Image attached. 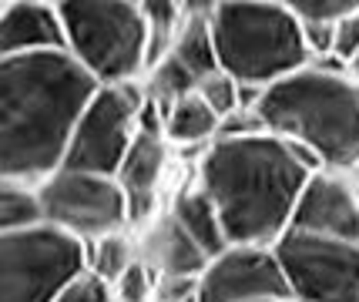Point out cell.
I'll use <instances>...</instances> for the list:
<instances>
[{
    "mask_svg": "<svg viewBox=\"0 0 359 302\" xmlns=\"http://www.w3.org/2000/svg\"><path fill=\"white\" fill-rule=\"evenodd\" d=\"M336 57L346 64H353L359 57V11H353L336 24Z\"/></svg>",
    "mask_w": 359,
    "mask_h": 302,
    "instance_id": "obj_27",
    "label": "cell"
},
{
    "mask_svg": "<svg viewBox=\"0 0 359 302\" xmlns=\"http://www.w3.org/2000/svg\"><path fill=\"white\" fill-rule=\"evenodd\" d=\"M97 91L67 50L0 61V178L41 185L61 172Z\"/></svg>",
    "mask_w": 359,
    "mask_h": 302,
    "instance_id": "obj_1",
    "label": "cell"
},
{
    "mask_svg": "<svg viewBox=\"0 0 359 302\" xmlns=\"http://www.w3.org/2000/svg\"><path fill=\"white\" fill-rule=\"evenodd\" d=\"M57 302H118V296H114V286H108L104 279H97L94 272H84L81 279H74L64 289Z\"/></svg>",
    "mask_w": 359,
    "mask_h": 302,
    "instance_id": "obj_25",
    "label": "cell"
},
{
    "mask_svg": "<svg viewBox=\"0 0 359 302\" xmlns=\"http://www.w3.org/2000/svg\"><path fill=\"white\" fill-rule=\"evenodd\" d=\"M67 50L61 4L4 0L0 4V61Z\"/></svg>",
    "mask_w": 359,
    "mask_h": 302,
    "instance_id": "obj_12",
    "label": "cell"
},
{
    "mask_svg": "<svg viewBox=\"0 0 359 302\" xmlns=\"http://www.w3.org/2000/svg\"><path fill=\"white\" fill-rule=\"evenodd\" d=\"M195 95L202 97L205 104L219 114V118L232 114L235 108H242V84H238L232 74H225V71L212 74V78H205L202 84H198V91H195Z\"/></svg>",
    "mask_w": 359,
    "mask_h": 302,
    "instance_id": "obj_21",
    "label": "cell"
},
{
    "mask_svg": "<svg viewBox=\"0 0 359 302\" xmlns=\"http://www.w3.org/2000/svg\"><path fill=\"white\" fill-rule=\"evenodd\" d=\"M191 302H202V299H191Z\"/></svg>",
    "mask_w": 359,
    "mask_h": 302,
    "instance_id": "obj_31",
    "label": "cell"
},
{
    "mask_svg": "<svg viewBox=\"0 0 359 302\" xmlns=\"http://www.w3.org/2000/svg\"><path fill=\"white\" fill-rule=\"evenodd\" d=\"M292 14L302 24H339L343 17L359 11V0H292Z\"/></svg>",
    "mask_w": 359,
    "mask_h": 302,
    "instance_id": "obj_22",
    "label": "cell"
},
{
    "mask_svg": "<svg viewBox=\"0 0 359 302\" xmlns=\"http://www.w3.org/2000/svg\"><path fill=\"white\" fill-rule=\"evenodd\" d=\"M138 252L141 262L155 275H195V279H202L208 262H212L198 249V242L168 215V208L151 225H144V232L138 235Z\"/></svg>",
    "mask_w": 359,
    "mask_h": 302,
    "instance_id": "obj_14",
    "label": "cell"
},
{
    "mask_svg": "<svg viewBox=\"0 0 359 302\" xmlns=\"http://www.w3.org/2000/svg\"><path fill=\"white\" fill-rule=\"evenodd\" d=\"M202 299V279L195 275H158L155 302H191Z\"/></svg>",
    "mask_w": 359,
    "mask_h": 302,
    "instance_id": "obj_26",
    "label": "cell"
},
{
    "mask_svg": "<svg viewBox=\"0 0 359 302\" xmlns=\"http://www.w3.org/2000/svg\"><path fill=\"white\" fill-rule=\"evenodd\" d=\"M44 202L41 188L27 181H7L0 178V235L7 232H27L44 225Z\"/></svg>",
    "mask_w": 359,
    "mask_h": 302,
    "instance_id": "obj_17",
    "label": "cell"
},
{
    "mask_svg": "<svg viewBox=\"0 0 359 302\" xmlns=\"http://www.w3.org/2000/svg\"><path fill=\"white\" fill-rule=\"evenodd\" d=\"M349 74H353V81H356V84H359V57H356V61H353V64H349Z\"/></svg>",
    "mask_w": 359,
    "mask_h": 302,
    "instance_id": "obj_28",
    "label": "cell"
},
{
    "mask_svg": "<svg viewBox=\"0 0 359 302\" xmlns=\"http://www.w3.org/2000/svg\"><path fill=\"white\" fill-rule=\"evenodd\" d=\"M168 138L138 131V138L128 151L125 165L118 172V181L128 195L131 225H151L158 219V188L168 168Z\"/></svg>",
    "mask_w": 359,
    "mask_h": 302,
    "instance_id": "obj_13",
    "label": "cell"
},
{
    "mask_svg": "<svg viewBox=\"0 0 359 302\" xmlns=\"http://www.w3.org/2000/svg\"><path fill=\"white\" fill-rule=\"evenodd\" d=\"M168 215L185 228L191 239L198 242V249H202L208 259H215V255H222L229 249V235H225V228H222L219 208H215V202L202 191L198 181L175 191L172 205H168Z\"/></svg>",
    "mask_w": 359,
    "mask_h": 302,
    "instance_id": "obj_15",
    "label": "cell"
},
{
    "mask_svg": "<svg viewBox=\"0 0 359 302\" xmlns=\"http://www.w3.org/2000/svg\"><path fill=\"white\" fill-rule=\"evenodd\" d=\"M219 64L238 84L272 88L309 67L302 24L279 0H219L212 14Z\"/></svg>",
    "mask_w": 359,
    "mask_h": 302,
    "instance_id": "obj_4",
    "label": "cell"
},
{
    "mask_svg": "<svg viewBox=\"0 0 359 302\" xmlns=\"http://www.w3.org/2000/svg\"><path fill=\"white\" fill-rule=\"evenodd\" d=\"M323 239L359 242V191L356 178L343 172H319L299 195L292 228Z\"/></svg>",
    "mask_w": 359,
    "mask_h": 302,
    "instance_id": "obj_11",
    "label": "cell"
},
{
    "mask_svg": "<svg viewBox=\"0 0 359 302\" xmlns=\"http://www.w3.org/2000/svg\"><path fill=\"white\" fill-rule=\"evenodd\" d=\"M313 172L276 135L215 142L198 161V185L219 208L229 245H276L292 228Z\"/></svg>",
    "mask_w": 359,
    "mask_h": 302,
    "instance_id": "obj_2",
    "label": "cell"
},
{
    "mask_svg": "<svg viewBox=\"0 0 359 302\" xmlns=\"http://www.w3.org/2000/svg\"><path fill=\"white\" fill-rule=\"evenodd\" d=\"M88 272V242L54 225L0 235V302H57Z\"/></svg>",
    "mask_w": 359,
    "mask_h": 302,
    "instance_id": "obj_6",
    "label": "cell"
},
{
    "mask_svg": "<svg viewBox=\"0 0 359 302\" xmlns=\"http://www.w3.org/2000/svg\"><path fill=\"white\" fill-rule=\"evenodd\" d=\"M37 188L47 225L71 232L81 242H94L111 232H128L131 225L128 195L118 178L61 168Z\"/></svg>",
    "mask_w": 359,
    "mask_h": 302,
    "instance_id": "obj_8",
    "label": "cell"
},
{
    "mask_svg": "<svg viewBox=\"0 0 359 302\" xmlns=\"http://www.w3.org/2000/svg\"><path fill=\"white\" fill-rule=\"evenodd\" d=\"M141 11L148 20V48H151V67H155L161 57H168L175 37L182 31L185 11L182 4H172V0H144Z\"/></svg>",
    "mask_w": 359,
    "mask_h": 302,
    "instance_id": "obj_20",
    "label": "cell"
},
{
    "mask_svg": "<svg viewBox=\"0 0 359 302\" xmlns=\"http://www.w3.org/2000/svg\"><path fill=\"white\" fill-rule=\"evenodd\" d=\"M259 135H269L262 114L255 108H235L232 114L222 118L215 142H245V138H259Z\"/></svg>",
    "mask_w": 359,
    "mask_h": 302,
    "instance_id": "obj_23",
    "label": "cell"
},
{
    "mask_svg": "<svg viewBox=\"0 0 359 302\" xmlns=\"http://www.w3.org/2000/svg\"><path fill=\"white\" fill-rule=\"evenodd\" d=\"M138 262H141L138 239H131L128 232H111V235L88 242V272L104 279L108 286H118L121 275L131 266H138Z\"/></svg>",
    "mask_w": 359,
    "mask_h": 302,
    "instance_id": "obj_18",
    "label": "cell"
},
{
    "mask_svg": "<svg viewBox=\"0 0 359 302\" xmlns=\"http://www.w3.org/2000/svg\"><path fill=\"white\" fill-rule=\"evenodd\" d=\"M67 54L101 88L144 81L151 67L148 20L131 0H61Z\"/></svg>",
    "mask_w": 359,
    "mask_h": 302,
    "instance_id": "obj_5",
    "label": "cell"
},
{
    "mask_svg": "<svg viewBox=\"0 0 359 302\" xmlns=\"http://www.w3.org/2000/svg\"><path fill=\"white\" fill-rule=\"evenodd\" d=\"M219 125H222V118L198 95L185 97V101H178L175 108L165 111V138L175 148L208 151L215 144V138H219Z\"/></svg>",
    "mask_w": 359,
    "mask_h": 302,
    "instance_id": "obj_16",
    "label": "cell"
},
{
    "mask_svg": "<svg viewBox=\"0 0 359 302\" xmlns=\"http://www.w3.org/2000/svg\"><path fill=\"white\" fill-rule=\"evenodd\" d=\"M356 191H359V172H356Z\"/></svg>",
    "mask_w": 359,
    "mask_h": 302,
    "instance_id": "obj_29",
    "label": "cell"
},
{
    "mask_svg": "<svg viewBox=\"0 0 359 302\" xmlns=\"http://www.w3.org/2000/svg\"><path fill=\"white\" fill-rule=\"evenodd\" d=\"M276 255L292 302H359V242L285 232Z\"/></svg>",
    "mask_w": 359,
    "mask_h": 302,
    "instance_id": "obj_9",
    "label": "cell"
},
{
    "mask_svg": "<svg viewBox=\"0 0 359 302\" xmlns=\"http://www.w3.org/2000/svg\"><path fill=\"white\" fill-rule=\"evenodd\" d=\"M155 286L158 275L144 262H138L121 275V282L114 286V296H118V302H155Z\"/></svg>",
    "mask_w": 359,
    "mask_h": 302,
    "instance_id": "obj_24",
    "label": "cell"
},
{
    "mask_svg": "<svg viewBox=\"0 0 359 302\" xmlns=\"http://www.w3.org/2000/svg\"><path fill=\"white\" fill-rule=\"evenodd\" d=\"M144 91H148V97L155 101L161 111H168L178 101H185V97H191L198 91V81L191 78L175 57H161L155 67H148Z\"/></svg>",
    "mask_w": 359,
    "mask_h": 302,
    "instance_id": "obj_19",
    "label": "cell"
},
{
    "mask_svg": "<svg viewBox=\"0 0 359 302\" xmlns=\"http://www.w3.org/2000/svg\"><path fill=\"white\" fill-rule=\"evenodd\" d=\"M144 104H148L144 81L101 88L94 95L91 108L84 111V118L74 128L64 168L118 178L131 144L138 138V118L144 111Z\"/></svg>",
    "mask_w": 359,
    "mask_h": 302,
    "instance_id": "obj_7",
    "label": "cell"
},
{
    "mask_svg": "<svg viewBox=\"0 0 359 302\" xmlns=\"http://www.w3.org/2000/svg\"><path fill=\"white\" fill-rule=\"evenodd\" d=\"M279 302H292V299H279Z\"/></svg>",
    "mask_w": 359,
    "mask_h": 302,
    "instance_id": "obj_30",
    "label": "cell"
},
{
    "mask_svg": "<svg viewBox=\"0 0 359 302\" xmlns=\"http://www.w3.org/2000/svg\"><path fill=\"white\" fill-rule=\"evenodd\" d=\"M292 299L276 245H229L202 275V302H279Z\"/></svg>",
    "mask_w": 359,
    "mask_h": 302,
    "instance_id": "obj_10",
    "label": "cell"
},
{
    "mask_svg": "<svg viewBox=\"0 0 359 302\" xmlns=\"http://www.w3.org/2000/svg\"><path fill=\"white\" fill-rule=\"evenodd\" d=\"M259 114L269 135L316 151L326 172H359V84L353 74L309 64L272 84Z\"/></svg>",
    "mask_w": 359,
    "mask_h": 302,
    "instance_id": "obj_3",
    "label": "cell"
}]
</instances>
